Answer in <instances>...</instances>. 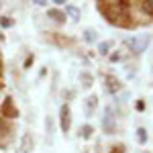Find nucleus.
<instances>
[{
    "label": "nucleus",
    "instance_id": "20",
    "mask_svg": "<svg viewBox=\"0 0 153 153\" xmlns=\"http://www.w3.org/2000/svg\"><path fill=\"white\" fill-rule=\"evenodd\" d=\"M33 61H35V57H33V55H29V57H27V61H25V68H29Z\"/></svg>",
    "mask_w": 153,
    "mask_h": 153
},
{
    "label": "nucleus",
    "instance_id": "18",
    "mask_svg": "<svg viewBox=\"0 0 153 153\" xmlns=\"http://www.w3.org/2000/svg\"><path fill=\"white\" fill-rule=\"evenodd\" d=\"M12 25H14V21H12L10 16H2L0 19V27H4V29H10Z\"/></svg>",
    "mask_w": 153,
    "mask_h": 153
},
{
    "label": "nucleus",
    "instance_id": "12",
    "mask_svg": "<svg viewBox=\"0 0 153 153\" xmlns=\"http://www.w3.org/2000/svg\"><path fill=\"white\" fill-rule=\"evenodd\" d=\"M80 82H82V88H92L94 78H92L88 71H82V74H80Z\"/></svg>",
    "mask_w": 153,
    "mask_h": 153
},
{
    "label": "nucleus",
    "instance_id": "24",
    "mask_svg": "<svg viewBox=\"0 0 153 153\" xmlns=\"http://www.w3.org/2000/svg\"><path fill=\"white\" fill-rule=\"evenodd\" d=\"M0 76H2V61H0Z\"/></svg>",
    "mask_w": 153,
    "mask_h": 153
},
{
    "label": "nucleus",
    "instance_id": "22",
    "mask_svg": "<svg viewBox=\"0 0 153 153\" xmlns=\"http://www.w3.org/2000/svg\"><path fill=\"white\" fill-rule=\"evenodd\" d=\"M110 153H123V145H118V147H112V151Z\"/></svg>",
    "mask_w": 153,
    "mask_h": 153
},
{
    "label": "nucleus",
    "instance_id": "3",
    "mask_svg": "<svg viewBox=\"0 0 153 153\" xmlns=\"http://www.w3.org/2000/svg\"><path fill=\"white\" fill-rule=\"evenodd\" d=\"M0 117H4L6 120H8V118H16V117H19V110L14 108V102H12L10 96H6L4 102H2V106H0Z\"/></svg>",
    "mask_w": 153,
    "mask_h": 153
},
{
    "label": "nucleus",
    "instance_id": "7",
    "mask_svg": "<svg viewBox=\"0 0 153 153\" xmlns=\"http://www.w3.org/2000/svg\"><path fill=\"white\" fill-rule=\"evenodd\" d=\"M84 106H86V117H92V114H94V108L98 106V96H90V98L84 102Z\"/></svg>",
    "mask_w": 153,
    "mask_h": 153
},
{
    "label": "nucleus",
    "instance_id": "13",
    "mask_svg": "<svg viewBox=\"0 0 153 153\" xmlns=\"http://www.w3.org/2000/svg\"><path fill=\"white\" fill-rule=\"evenodd\" d=\"M96 37H98V33H96L94 29H86V31H84V41H86V43H94Z\"/></svg>",
    "mask_w": 153,
    "mask_h": 153
},
{
    "label": "nucleus",
    "instance_id": "15",
    "mask_svg": "<svg viewBox=\"0 0 153 153\" xmlns=\"http://www.w3.org/2000/svg\"><path fill=\"white\" fill-rule=\"evenodd\" d=\"M92 133H94L92 125H82V127H80V135H82L84 139H90V137H92Z\"/></svg>",
    "mask_w": 153,
    "mask_h": 153
},
{
    "label": "nucleus",
    "instance_id": "9",
    "mask_svg": "<svg viewBox=\"0 0 153 153\" xmlns=\"http://www.w3.org/2000/svg\"><path fill=\"white\" fill-rule=\"evenodd\" d=\"M33 151V139L31 135H23L21 139V153H31Z\"/></svg>",
    "mask_w": 153,
    "mask_h": 153
},
{
    "label": "nucleus",
    "instance_id": "5",
    "mask_svg": "<svg viewBox=\"0 0 153 153\" xmlns=\"http://www.w3.org/2000/svg\"><path fill=\"white\" fill-rule=\"evenodd\" d=\"M47 19H51L53 23H57V25H63L65 21H68L65 12L59 10V8H49V10H47Z\"/></svg>",
    "mask_w": 153,
    "mask_h": 153
},
{
    "label": "nucleus",
    "instance_id": "10",
    "mask_svg": "<svg viewBox=\"0 0 153 153\" xmlns=\"http://www.w3.org/2000/svg\"><path fill=\"white\" fill-rule=\"evenodd\" d=\"M10 133H12L10 123L4 117H0V137H10Z\"/></svg>",
    "mask_w": 153,
    "mask_h": 153
},
{
    "label": "nucleus",
    "instance_id": "4",
    "mask_svg": "<svg viewBox=\"0 0 153 153\" xmlns=\"http://www.w3.org/2000/svg\"><path fill=\"white\" fill-rule=\"evenodd\" d=\"M102 129H104V133H108V135H112V133L117 131V123H114V117H112V108H110V106H106L104 118H102Z\"/></svg>",
    "mask_w": 153,
    "mask_h": 153
},
{
    "label": "nucleus",
    "instance_id": "14",
    "mask_svg": "<svg viewBox=\"0 0 153 153\" xmlns=\"http://www.w3.org/2000/svg\"><path fill=\"white\" fill-rule=\"evenodd\" d=\"M110 47H112V41H104V43H98V53H100V55H108Z\"/></svg>",
    "mask_w": 153,
    "mask_h": 153
},
{
    "label": "nucleus",
    "instance_id": "23",
    "mask_svg": "<svg viewBox=\"0 0 153 153\" xmlns=\"http://www.w3.org/2000/svg\"><path fill=\"white\" fill-rule=\"evenodd\" d=\"M33 4H37V6H45V4H49V2H45V0H37V2H33Z\"/></svg>",
    "mask_w": 153,
    "mask_h": 153
},
{
    "label": "nucleus",
    "instance_id": "6",
    "mask_svg": "<svg viewBox=\"0 0 153 153\" xmlns=\"http://www.w3.org/2000/svg\"><path fill=\"white\" fill-rule=\"evenodd\" d=\"M120 80H117V78H112V76H106V92L108 94H118L120 92Z\"/></svg>",
    "mask_w": 153,
    "mask_h": 153
},
{
    "label": "nucleus",
    "instance_id": "2",
    "mask_svg": "<svg viewBox=\"0 0 153 153\" xmlns=\"http://www.w3.org/2000/svg\"><path fill=\"white\" fill-rule=\"evenodd\" d=\"M59 129L63 131L65 135H68L70 129H71V110H70V104H61V108H59Z\"/></svg>",
    "mask_w": 153,
    "mask_h": 153
},
{
    "label": "nucleus",
    "instance_id": "21",
    "mask_svg": "<svg viewBox=\"0 0 153 153\" xmlns=\"http://www.w3.org/2000/svg\"><path fill=\"white\" fill-rule=\"evenodd\" d=\"M110 61H120V53H112L110 55Z\"/></svg>",
    "mask_w": 153,
    "mask_h": 153
},
{
    "label": "nucleus",
    "instance_id": "8",
    "mask_svg": "<svg viewBox=\"0 0 153 153\" xmlns=\"http://www.w3.org/2000/svg\"><path fill=\"white\" fill-rule=\"evenodd\" d=\"M45 133H47V141L51 143L53 141V133H55V120L51 117L45 118Z\"/></svg>",
    "mask_w": 153,
    "mask_h": 153
},
{
    "label": "nucleus",
    "instance_id": "19",
    "mask_svg": "<svg viewBox=\"0 0 153 153\" xmlns=\"http://www.w3.org/2000/svg\"><path fill=\"white\" fill-rule=\"evenodd\" d=\"M137 110H139V112L145 110V102H143V100H137Z\"/></svg>",
    "mask_w": 153,
    "mask_h": 153
},
{
    "label": "nucleus",
    "instance_id": "16",
    "mask_svg": "<svg viewBox=\"0 0 153 153\" xmlns=\"http://www.w3.org/2000/svg\"><path fill=\"white\" fill-rule=\"evenodd\" d=\"M141 8H143V12H147L149 16H153V0H145V2H141Z\"/></svg>",
    "mask_w": 153,
    "mask_h": 153
},
{
    "label": "nucleus",
    "instance_id": "25",
    "mask_svg": "<svg viewBox=\"0 0 153 153\" xmlns=\"http://www.w3.org/2000/svg\"><path fill=\"white\" fill-rule=\"evenodd\" d=\"M0 8H2V2H0Z\"/></svg>",
    "mask_w": 153,
    "mask_h": 153
},
{
    "label": "nucleus",
    "instance_id": "1",
    "mask_svg": "<svg viewBox=\"0 0 153 153\" xmlns=\"http://www.w3.org/2000/svg\"><path fill=\"white\" fill-rule=\"evenodd\" d=\"M127 47L131 49V53H135V55H139L143 53L145 49L149 47V43H151V35H137V37H129L127 41Z\"/></svg>",
    "mask_w": 153,
    "mask_h": 153
},
{
    "label": "nucleus",
    "instance_id": "11",
    "mask_svg": "<svg viewBox=\"0 0 153 153\" xmlns=\"http://www.w3.org/2000/svg\"><path fill=\"white\" fill-rule=\"evenodd\" d=\"M63 12H65V16L70 14L74 23H78V21H80V8H78V6H71V4H65V10H63Z\"/></svg>",
    "mask_w": 153,
    "mask_h": 153
},
{
    "label": "nucleus",
    "instance_id": "17",
    "mask_svg": "<svg viewBox=\"0 0 153 153\" xmlns=\"http://www.w3.org/2000/svg\"><path fill=\"white\" fill-rule=\"evenodd\" d=\"M137 139H139V143H141V145H145V143H147V131L143 129V127H139V129H137Z\"/></svg>",
    "mask_w": 153,
    "mask_h": 153
}]
</instances>
